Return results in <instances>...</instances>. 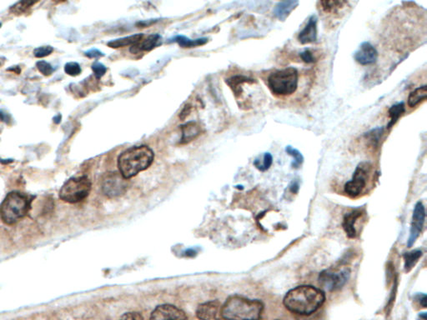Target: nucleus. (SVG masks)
I'll return each mask as SVG.
<instances>
[{"label": "nucleus", "instance_id": "1", "mask_svg": "<svg viewBox=\"0 0 427 320\" xmlns=\"http://www.w3.org/2000/svg\"><path fill=\"white\" fill-rule=\"evenodd\" d=\"M326 295L321 289L311 285H301L290 289L284 298V305L290 312L310 315L323 305Z\"/></svg>", "mask_w": 427, "mask_h": 320}, {"label": "nucleus", "instance_id": "2", "mask_svg": "<svg viewBox=\"0 0 427 320\" xmlns=\"http://www.w3.org/2000/svg\"><path fill=\"white\" fill-rule=\"evenodd\" d=\"M153 150L146 145L134 146L121 153L118 158L119 172L126 179L135 177L153 163Z\"/></svg>", "mask_w": 427, "mask_h": 320}, {"label": "nucleus", "instance_id": "3", "mask_svg": "<svg viewBox=\"0 0 427 320\" xmlns=\"http://www.w3.org/2000/svg\"><path fill=\"white\" fill-rule=\"evenodd\" d=\"M263 310L264 305L259 300L233 295L223 305L221 315L226 320H259Z\"/></svg>", "mask_w": 427, "mask_h": 320}, {"label": "nucleus", "instance_id": "4", "mask_svg": "<svg viewBox=\"0 0 427 320\" xmlns=\"http://www.w3.org/2000/svg\"><path fill=\"white\" fill-rule=\"evenodd\" d=\"M31 199L19 192H11L0 205V218L6 225H11L26 216L31 209Z\"/></svg>", "mask_w": 427, "mask_h": 320}, {"label": "nucleus", "instance_id": "5", "mask_svg": "<svg viewBox=\"0 0 427 320\" xmlns=\"http://www.w3.org/2000/svg\"><path fill=\"white\" fill-rule=\"evenodd\" d=\"M269 90L275 96L291 95L297 90L299 73L295 68L290 67L272 73L267 80Z\"/></svg>", "mask_w": 427, "mask_h": 320}, {"label": "nucleus", "instance_id": "6", "mask_svg": "<svg viewBox=\"0 0 427 320\" xmlns=\"http://www.w3.org/2000/svg\"><path fill=\"white\" fill-rule=\"evenodd\" d=\"M91 181L87 176L73 177L66 181L60 190V198L63 201L76 204L83 201L91 191Z\"/></svg>", "mask_w": 427, "mask_h": 320}, {"label": "nucleus", "instance_id": "7", "mask_svg": "<svg viewBox=\"0 0 427 320\" xmlns=\"http://www.w3.org/2000/svg\"><path fill=\"white\" fill-rule=\"evenodd\" d=\"M350 276V269L347 267H332L319 274V284L326 291L339 290L346 284Z\"/></svg>", "mask_w": 427, "mask_h": 320}, {"label": "nucleus", "instance_id": "8", "mask_svg": "<svg viewBox=\"0 0 427 320\" xmlns=\"http://www.w3.org/2000/svg\"><path fill=\"white\" fill-rule=\"evenodd\" d=\"M370 169V164L367 163H361L355 168L353 174L352 179L348 181L344 184V193L350 198H356L359 196L366 186L368 173Z\"/></svg>", "mask_w": 427, "mask_h": 320}, {"label": "nucleus", "instance_id": "9", "mask_svg": "<svg viewBox=\"0 0 427 320\" xmlns=\"http://www.w3.org/2000/svg\"><path fill=\"white\" fill-rule=\"evenodd\" d=\"M128 188L127 179L119 172H113L105 175L102 181V190L109 198L121 196Z\"/></svg>", "mask_w": 427, "mask_h": 320}, {"label": "nucleus", "instance_id": "10", "mask_svg": "<svg viewBox=\"0 0 427 320\" xmlns=\"http://www.w3.org/2000/svg\"><path fill=\"white\" fill-rule=\"evenodd\" d=\"M425 220H426V210H425L424 205L422 202H418L415 206L413 216H412L410 237L407 241L408 248H411L412 245H414L417 239L419 238L422 229L424 227Z\"/></svg>", "mask_w": 427, "mask_h": 320}, {"label": "nucleus", "instance_id": "11", "mask_svg": "<svg viewBox=\"0 0 427 320\" xmlns=\"http://www.w3.org/2000/svg\"><path fill=\"white\" fill-rule=\"evenodd\" d=\"M150 320H188L185 313L171 305H159L154 310Z\"/></svg>", "mask_w": 427, "mask_h": 320}, {"label": "nucleus", "instance_id": "12", "mask_svg": "<svg viewBox=\"0 0 427 320\" xmlns=\"http://www.w3.org/2000/svg\"><path fill=\"white\" fill-rule=\"evenodd\" d=\"M222 306L217 300L208 301L197 308L196 316L199 320H221Z\"/></svg>", "mask_w": 427, "mask_h": 320}, {"label": "nucleus", "instance_id": "13", "mask_svg": "<svg viewBox=\"0 0 427 320\" xmlns=\"http://www.w3.org/2000/svg\"><path fill=\"white\" fill-rule=\"evenodd\" d=\"M355 60L363 66L374 65L378 59V52L369 42H364L355 52Z\"/></svg>", "mask_w": 427, "mask_h": 320}, {"label": "nucleus", "instance_id": "14", "mask_svg": "<svg viewBox=\"0 0 427 320\" xmlns=\"http://www.w3.org/2000/svg\"><path fill=\"white\" fill-rule=\"evenodd\" d=\"M298 41L301 44H312L317 39V18L312 15L309 18L306 27L298 35Z\"/></svg>", "mask_w": 427, "mask_h": 320}, {"label": "nucleus", "instance_id": "15", "mask_svg": "<svg viewBox=\"0 0 427 320\" xmlns=\"http://www.w3.org/2000/svg\"><path fill=\"white\" fill-rule=\"evenodd\" d=\"M362 215V211L360 209H354L352 211L346 213L343 219V229L348 237L354 239L356 237V230H355V223L358 219Z\"/></svg>", "mask_w": 427, "mask_h": 320}, {"label": "nucleus", "instance_id": "16", "mask_svg": "<svg viewBox=\"0 0 427 320\" xmlns=\"http://www.w3.org/2000/svg\"><path fill=\"white\" fill-rule=\"evenodd\" d=\"M180 129L182 131L180 144L182 145H186L188 143L195 140L197 137H199L202 132L201 127L199 126L197 122L194 121L188 122L184 125H181Z\"/></svg>", "mask_w": 427, "mask_h": 320}, {"label": "nucleus", "instance_id": "17", "mask_svg": "<svg viewBox=\"0 0 427 320\" xmlns=\"http://www.w3.org/2000/svg\"><path fill=\"white\" fill-rule=\"evenodd\" d=\"M161 44V36L160 34H151L148 36L146 39H142L138 44H135L131 47L130 52L132 54H137L141 51H150L156 47Z\"/></svg>", "mask_w": 427, "mask_h": 320}, {"label": "nucleus", "instance_id": "18", "mask_svg": "<svg viewBox=\"0 0 427 320\" xmlns=\"http://www.w3.org/2000/svg\"><path fill=\"white\" fill-rule=\"evenodd\" d=\"M299 5V1L288 0L278 3L274 9V14L280 21H285L290 13Z\"/></svg>", "mask_w": 427, "mask_h": 320}, {"label": "nucleus", "instance_id": "19", "mask_svg": "<svg viewBox=\"0 0 427 320\" xmlns=\"http://www.w3.org/2000/svg\"><path fill=\"white\" fill-rule=\"evenodd\" d=\"M226 83H228V85L231 87V89L233 90L234 93L236 96L241 95L242 93V85L245 83H256V80L251 78L246 77V76H234V77L229 79L226 80Z\"/></svg>", "mask_w": 427, "mask_h": 320}, {"label": "nucleus", "instance_id": "20", "mask_svg": "<svg viewBox=\"0 0 427 320\" xmlns=\"http://www.w3.org/2000/svg\"><path fill=\"white\" fill-rule=\"evenodd\" d=\"M145 35L143 34H137L131 35V36L124 37V38H120V39H114L112 41H109L107 45L109 48L112 49H118V48H122V47L129 46V45H135L138 44L139 42L142 40L143 38Z\"/></svg>", "mask_w": 427, "mask_h": 320}, {"label": "nucleus", "instance_id": "21", "mask_svg": "<svg viewBox=\"0 0 427 320\" xmlns=\"http://www.w3.org/2000/svg\"><path fill=\"white\" fill-rule=\"evenodd\" d=\"M348 2L346 1H337V0H332V1H319V8H321V10L325 13H338L342 8H344V5H346Z\"/></svg>", "mask_w": 427, "mask_h": 320}, {"label": "nucleus", "instance_id": "22", "mask_svg": "<svg viewBox=\"0 0 427 320\" xmlns=\"http://www.w3.org/2000/svg\"><path fill=\"white\" fill-rule=\"evenodd\" d=\"M427 86L423 85L419 88H416L414 91H412V93H410L408 97V106L410 108H414L416 106L418 105L423 101L427 100Z\"/></svg>", "mask_w": 427, "mask_h": 320}, {"label": "nucleus", "instance_id": "23", "mask_svg": "<svg viewBox=\"0 0 427 320\" xmlns=\"http://www.w3.org/2000/svg\"><path fill=\"white\" fill-rule=\"evenodd\" d=\"M422 254H423L422 251L420 249L407 252L403 254L405 262L404 269L406 273L412 271L420 258H422Z\"/></svg>", "mask_w": 427, "mask_h": 320}, {"label": "nucleus", "instance_id": "24", "mask_svg": "<svg viewBox=\"0 0 427 320\" xmlns=\"http://www.w3.org/2000/svg\"><path fill=\"white\" fill-rule=\"evenodd\" d=\"M405 111H406V107H405V103L403 102L391 106L388 112L389 117L391 118V120L387 125V129H391L396 124V122L398 121L400 117L403 115Z\"/></svg>", "mask_w": 427, "mask_h": 320}, {"label": "nucleus", "instance_id": "25", "mask_svg": "<svg viewBox=\"0 0 427 320\" xmlns=\"http://www.w3.org/2000/svg\"><path fill=\"white\" fill-rule=\"evenodd\" d=\"M174 39H175L177 44H179V46L182 47V48H194V47L201 46L208 42V39L206 38L205 39L203 38V39H189L187 37L182 36V35L175 37Z\"/></svg>", "mask_w": 427, "mask_h": 320}, {"label": "nucleus", "instance_id": "26", "mask_svg": "<svg viewBox=\"0 0 427 320\" xmlns=\"http://www.w3.org/2000/svg\"><path fill=\"white\" fill-rule=\"evenodd\" d=\"M285 152H286L287 155H290L293 158V160H294L292 163H291L292 168H295V169L300 168V166L302 165V163L304 162L303 155H301V153L299 150H296V149L291 147L290 145H288V146L285 147Z\"/></svg>", "mask_w": 427, "mask_h": 320}, {"label": "nucleus", "instance_id": "27", "mask_svg": "<svg viewBox=\"0 0 427 320\" xmlns=\"http://www.w3.org/2000/svg\"><path fill=\"white\" fill-rule=\"evenodd\" d=\"M384 134V128H376L372 129L368 133H365V140H368L372 146H376L378 145L379 141L381 140V136Z\"/></svg>", "mask_w": 427, "mask_h": 320}, {"label": "nucleus", "instance_id": "28", "mask_svg": "<svg viewBox=\"0 0 427 320\" xmlns=\"http://www.w3.org/2000/svg\"><path fill=\"white\" fill-rule=\"evenodd\" d=\"M272 163H273V157H272V155L269 153H264L262 162H260L258 160H255L254 165L259 171L264 172V171L268 170L270 168Z\"/></svg>", "mask_w": 427, "mask_h": 320}, {"label": "nucleus", "instance_id": "29", "mask_svg": "<svg viewBox=\"0 0 427 320\" xmlns=\"http://www.w3.org/2000/svg\"><path fill=\"white\" fill-rule=\"evenodd\" d=\"M33 4H34V2H31V1H21L11 7L10 12L15 14H21L24 13Z\"/></svg>", "mask_w": 427, "mask_h": 320}, {"label": "nucleus", "instance_id": "30", "mask_svg": "<svg viewBox=\"0 0 427 320\" xmlns=\"http://www.w3.org/2000/svg\"><path fill=\"white\" fill-rule=\"evenodd\" d=\"M65 71L70 76H78L81 73V65L76 62L67 63L65 66Z\"/></svg>", "mask_w": 427, "mask_h": 320}, {"label": "nucleus", "instance_id": "31", "mask_svg": "<svg viewBox=\"0 0 427 320\" xmlns=\"http://www.w3.org/2000/svg\"><path fill=\"white\" fill-rule=\"evenodd\" d=\"M36 67L39 72L42 73L45 76H49L54 72V69L49 63L46 61H39L37 62Z\"/></svg>", "mask_w": 427, "mask_h": 320}, {"label": "nucleus", "instance_id": "32", "mask_svg": "<svg viewBox=\"0 0 427 320\" xmlns=\"http://www.w3.org/2000/svg\"><path fill=\"white\" fill-rule=\"evenodd\" d=\"M92 70L95 75L96 79L99 80L106 74L107 68L101 63L94 62L92 65Z\"/></svg>", "mask_w": 427, "mask_h": 320}, {"label": "nucleus", "instance_id": "33", "mask_svg": "<svg viewBox=\"0 0 427 320\" xmlns=\"http://www.w3.org/2000/svg\"><path fill=\"white\" fill-rule=\"evenodd\" d=\"M53 51H54V49L51 46L39 47V48L34 49V55L36 58H44L51 55Z\"/></svg>", "mask_w": 427, "mask_h": 320}, {"label": "nucleus", "instance_id": "34", "mask_svg": "<svg viewBox=\"0 0 427 320\" xmlns=\"http://www.w3.org/2000/svg\"><path fill=\"white\" fill-rule=\"evenodd\" d=\"M300 57L303 62L308 64V65L314 64L316 61L313 53L310 49H306L305 51L301 52L300 54Z\"/></svg>", "mask_w": 427, "mask_h": 320}, {"label": "nucleus", "instance_id": "35", "mask_svg": "<svg viewBox=\"0 0 427 320\" xmlns=\"http://www.w3.org/2000/svg\"><path fill=\"white\" fill-rule=\"evenodd\" d=\"M119 320H145L141 314L137 312L125 313Z\"/></svg>", "mask_w": 427, "mask_h": 320}, {"label": "nucleus", "instance_id": "36", "mask_svg": "<svg viewBox=\"0 0 427 320\" xmlns=\"http://www.w3.org/2000/svg\"><path fill=\"white\" fill-rule=\"evenodd\" d=\"M85 56L89 58V59H98V58L103 57L104 56V54H103L101 51H99L98 49H93L85 52Z\"/></svg>", "mask_w": 427, "mask_h": 320}, {"label": "nucleus", "instance_id": "37", "mask_svg": "<svg viewBox=\"0 0 427 320\" xmlns=\"http://www.w3.org/2000/svg\"><path fill=\"white\" fill-rule=\"evenodd\" d=\"M190 109H191V106L186 105L184 107V109L182 110L181 113H180V115H179V118L180 119H185L188 115H189V113H190Z\"/></svg>", "mask_w": 427, "mask_h": 320}, {"label": "nucleus", "instance_id": "38", "mask_svg": "<svg viewBox=\"0 0 427 320\" xmlns=\"http://www.w3.org/2000/svg\"><path fill=\"white\" fill-rule=\"evenodd\" d=\"M418 300H419L420 304H421V305H422V307H427V295H418Z\"/></svg>", "mask_w": 427, "mask_h": 320}, {"label": "nucleus", "instance_id": "39", "mask_svg": "<svg viewBox=\"0 0 427 320\" xmlns=\"http://www.w3.org/2000/svg\"><path fill=\"white\" fill-rule=\"evenodd\" d=\"M290 190L293 193H296L299 190V184H298V183H293L292 185H290Z\"/></svg>", "mask_w": 427, "mask_h": 320}, {"label": "nucleus", "instance_id": "40", "mask_svg": "<svg viewBox=\"0 0 427 320\" xmlns=\"http://www.w3.org/2000/svg\"><path fill=\"white\" fill-rule=\"evenodd\" d=\"M0 120H2V121H4L7 123L8 122V119L7 115L5 114H3V112L0 111Z\"/></svg>", "mask_w": 427, "mask_h": 320}, {"label": "nucleus", "instance_id": "41", "mask_svg": "<svg viewBox=\"0 0 427 320\" xmlns=\"http://www.w3.org/2000/svg\"><path fill=\"white\" fill-rule=\"evenodd\" d=\"M54 122H55V124H60V122H61V115L58 114L57 116H55L54 118Z\"/></svg>", "mask_w": 427, "mask_h": 320}, {"label": "nucleus", "instance_id": "42", "mask_svg": "<svg viewBox=\"0 0 427 320\" xmlns=\"http://www.w3.org/2000/svg\"><path fill=\"white\" fill-rule=\"evenodd\" d=\"M1 25H2V24H1V23H0V27H1Z\"/></svg>", "mask_w": 427, "mask_h": 320}]
</instances>
